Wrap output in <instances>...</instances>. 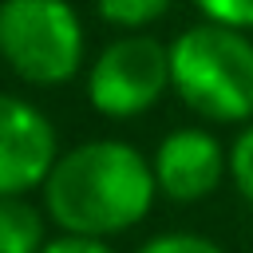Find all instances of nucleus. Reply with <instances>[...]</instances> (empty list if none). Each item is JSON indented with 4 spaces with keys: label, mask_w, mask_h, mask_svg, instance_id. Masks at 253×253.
I'll return each instance as SVG.
<instances>
[{
    "label": "nucleus",
    "mask_w": 253,
    "mask_h": 253,
    "mask_svg": "<svg viewBox=\"0 0 253 253\" xmlns=\"http://www.w3.org/2000/svg\"><path fill=\"white\" fill-rule=\"evenodd\" d=\"M43 213L59 233L119 237L134 229L158 202L150 154L123 138H91L59 150L47 182L40 186Z\"/></svg>",
    "instance_id": "obj_1"
},
{
    "label": "nucleus",
    "mask_w": 253,
    "mask_h": 253,
    "mask_svg": "<svg viewBox=\"0 0 253 253\" xmlns=\"http://www.w3.org/2000/svg\"><path fill=\"white\" fill-rule=\"evenodd\" d=\"M170 87L206 126L253 119V32L198 20L170 40Z\"/></svg>",
    "instance_id": "obj_2"
},
{
    "label": "nucleus",
    "mask_w": 253,
    "mask_h": 253,
    "mask_svg": "<svg viewBox=\"0 0 253 253\" xmlns=\"http://www.w3.org/2000/svg\"><path fill=\"white\" fill-rule=\"evenodd\" d=\"M0 59L32 87L71 83L87 63L79 12L67 0H0Z\"/></svg>",
    "instance_id": "obj_3"
},
{
    "label": "nucleus",
    "mask_w": 253,
    "mask_h": 253,
    "mask_svg": "<svg viewBox=\"0 0 253 253\" xmlns=\"http://www.w3.org/2000/svg\"><path fill=\"white\" fill-rule=\"evenodd\" d=\"M170 91V43L150 32H123L87 63V103L103 119H138Z\"/></svg>",
    "instance_id": "obj_4"
},
{
    "label": "nucleus",
    "mask_w": 253,
    "mask_h": 253,
    "mask_svg": "<svg viewBox=\"0 0 253 253\" xmlns=\"http://www.w3.org/2000/svg\"><path fill=\"white\" fill-rule=\"evenodd\" d=\"M150 170L158 182V198L174 206H194L213 198L229 182V146L206 126H174L158 138L150 154Z\"/></svg>",
    "instance_id": "obj_5"
},
{
    "label": "nucleus",
    "mask_w": 253,
    "mask_h": 253,
    "mask_svg": "<svg viewBox=\"0 0 253 253\" xmlns=\"http://www.w3.org/2000/svg\"><path fill=\"white\" fill-rule=\"evenodd\" d=\"M59 158V138L51 119L20 99L0 91V198L40 190Z\"/></svg>",
    "instance_id": "obj_6"
},
{
    "label": "nucleus",
    "mask_w": 253,
    "mask_h": 253,
    "mask_svg": "<svg viewBox=\"0 0 253 253\" xmlns=\"http://www.w3.org/2000/svg\"><path fill=\"white\" fill-rule=\"evenodd\" d=\"M47 245V213L28 194L0 198V253H40Z\"/></svg>",
    "instance_id": "obj_7"
},
{
    "label": "nucleus",
    "mask_w": 253,
    "mask_h": 253,
    "mask_svg": "<svg viewBox=\"0 0 253 253\" xmlns=\"http://www.w3.org/2000/svg\"><path fill=\"white\" fill-rule=\"evenodd\" d=\"M170 8H174V0H95L99 20L119 32H146Z\"/></svg>",
    "instance_id": "obj_8"
},
{
    "label": "nucleus",
    "mask_w": 253,
    "mask_h": 253,
    "mask_svg": "<svg viewBox=\"0 0 253 253\" xmlns=\"http://www.w3.org/2000/svg\"><path fill=\"white\" fill-rule=\"evenodd\" d=\"M229 182L241 194V202L253 210V119L245 126H237V134L229 142Z\"/></svg>",
    "instance_id": "obj_9"
},
{
    "label": "nucleus",
    "mask_w": 253,
    "mask_h": 253,
    "mask_svg": "<svg viewBox=\"0 0 253 253\" xmlns=\"http://www.w3.org/2000/svg\"><path fill=\"white\" fill-rule=\"evenodd\" d=\"M134 253H229V249L206 233H194V229H166V233L146 237Z\"/></svg>",
    "instance_id": "obj_10"
},
{
    "label": "nucleus",
    "mask_w": 253,
    "mask_h": 253,
    "mask_svg": "<svg viewBox=\"0 0 253 253\" xmlns=\"http://www.w3.org/2000/svg\"><path fill=\"white\" fill-rule=\"evenodd\" d=\"M198 8L202 20H213V24H229V28H241V32H253V0H190Z\"/></svg>",
    "instance_id": "obj_11"
},
{
    "label": "nucleus",
    "mask_w": 253,
    "mask_h": 253,
    "mask_svg": "<svg viewBox=\"0 0 253 253\" xmlns=\"http://www.w3.org/2000/svg\"><path fill=\"white\" fill-rule=\"evenodd\" d=\"M40 253H119L107 237H83V233H55Z\"/></svg>",
    "instance_id": "obj_12"
}]
</instances>
